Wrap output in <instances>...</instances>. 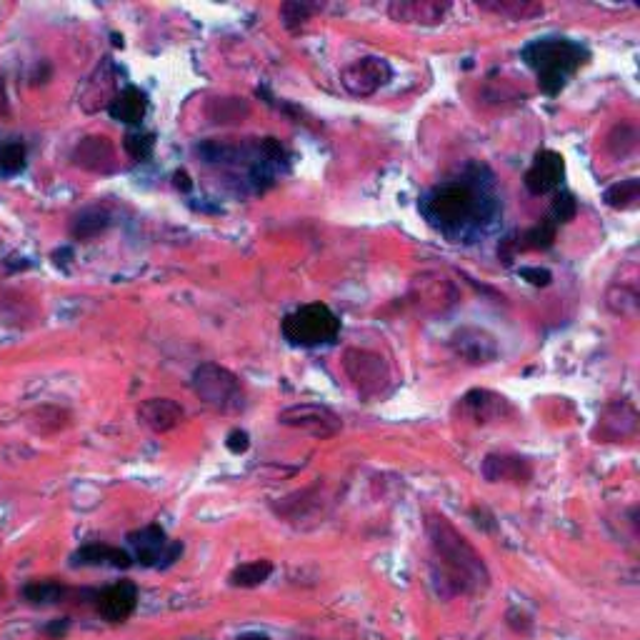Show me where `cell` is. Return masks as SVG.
Returning a JSON list of instances; mask_svg holds the SVG:
<instances>
[{"mask_svg": "<svg viewBox=\"0 0 640 640\" xmlns=\"http://www.w3.org/2000/svg\"><path fill=\"white\" fill-rule=\"evenodd\" d=\"M425 535H428L438 593H443L445 598H455V595L483 593L488 588V565L445 515L430 513L425 518Z\"/></svg>", "mask_w": 640, "mask_h": 640, "instance_id": "1", "label": "cell"}, {"mask_svg": "<svg viewBox=\"0 0 640 640\" xmlns=\"http://www.w3.org/2000/svg\"><path fill=\"white\" fill-rule=\"evenodd\" d=\"M520 58H523L525 65L535 73L540 90L553 98V95H558L560 90L568 85V80L588 63L590 53L585 45L578 43V40L553 35V38L530 40V43L520 50Z\"/></svg>", "mask_w": 640, "mask_h": 640, "instance_id": "2", "label": "cell"}, {"mask_svg": "<svg viewBox=\"0 0 640 640\" xmlns=\"http://www.w3.org/2000/svg\"><path fill=\"white\" fill-rule=\"evenodd\" d=\"M488 200L483 190L475 188L468 180H450L438 185L425 198L423 213L433 225H438L443 233H465L480 223L478 218L488 215Z\"/></svg>", "mask_w": 640, "mask_h": 640, "instance_id": "3", "label": "cell"}, {"mask_svg": "<svg viewBox=\"0 0 640 640\" xmlns=\"http://www.w3.org/2000/svg\"><path fill=\"white\" fill-rule=\"evenodd\" d=\"M193 393L208 408L223 415H240L248 408V393L233 370L218 363H200L193 370Z\"/></svg>", "mask_w": 640, "mask_h": 640, "instance_id": "4", "label": "cell"}, {"mask_svg": "<svg viewBox=\"0 0 640 640\" xmlns=\"http://www.w3.org/2000/svg\"><path fill=\"white\" fill-rule=\"evenodd\" d=\"M280 330L290 345L318 348V345H330L338 338L340 320L325 303H308L285 315Z\"/></svg>", "mask_w": 640, "mask_h": 640, "instance_id": "5", "label": "cell"}, {"mask_svg": "<svg viewBox=\"0 0 640 640\" xmlns=\"http://www.w3.org/2000/svg\"><path fill=\"white\" fill-rule=\"evenodd\" d=\"M343 370L350 383L355 385L363 398L373 400L388 393L390 388V368L383 355L365 348H348L343 353Z\"/></svg>", "mask_w": 640, "mask_h": 640, "instance_id": "6", "label": "cell"}, {"mask_svg": "<svg viewBox=\"0 0 640 640\" xmlns=\"http://www.w3.org/2000/svg\"><path fill=\"white\" fill-rule=\"evenodd\" d=\"M278 423L285 425V428H295L303 430V433L313 435V438L325 440L333 438V435L340 433L343 428V420H340L338 413H333L330 408L318 403H295L290 408L280 410Z\"/></svg>", "mask_w": 640, "mask_h": 640, "instance_id": "7", "label": "cell"}, {"mask_svg": "<svg viewBox=\"0 0 640 640\" xmlns=\"http://www.w3.org/2000/svg\"><path fill=\"white\" fill-rule=\"evenodd\" d=\"M390 78H393V68H390L388 60L378 58V55H365V58L353 60L340 70V83L353 98H370Z\"/></svg>", "mask_w": 640, "mask_h": 640, "instance_id": "8", "label": "cell"}, {"mask_svg": "<svg viewBox=\"0 0 640 640\" xmlns=\"http://www.w3.org/2000/svg\"><path fill=\"white\" fill-rule=\"evenodd\" d=\"M128 545L133 548V560H138L145 568H160V565H170L183 555V545L170 543L165 530L160 525H145V528L135 530L128 535Z\"/></svg>", "mask_w": 640, "mask_h": 640, "instance_id": "9", "label": "cell"}, {"mask_svg": "<svg viewBox=\"0 0 640 640\" xmlns=\"http://www.w3.org/2000/svg\"><path fill=\"white\" fill-rule=\"evenodd\" d=\"M450 350L470 365H488L500 355V345L493 333L475 325H463L448 340Z\"/></svg>", "mask_w": 640, "mask_h": 640, "instance_id": "10", "label": "cell"}, {"mask_svg": "<svg viewBox=\"0 0 640 640\" xmlns=\"http://www.w3.org/2000/svg\"><path fill=\"white\" fill-rule=\"evenodd\" d=\"M70 160H73L75 168L95 175H108L118 168L115 145L113 140L105 138V135H85V138L78 140V145L73 148Z\"/></svg>", "mask_w": 640, "mask_h": 640, "instance_id": "11", "label": "cell"}, {"mask_svg": "<svg viewBox=\"0 0 640 640\" xmlns=\"http://www.w3.org/2000/svg\"><path fill=\"white\" fill-rule=\"evenodd\" d=\"M635 430H638V410L625 400H615L600 410L593 435L600 443H618V440L633 438Z\"/></svg>", "mask_w": 640, "mask_h": 640, "instance_id": "12", "label": "cell"}, {"mask_svg": "<svg viewBox=\"0 0 640 640\" xmlns=\"http://www.w3.org/2000/svg\"><path fill=\"white\" fill-rule=\"evenodd\" d=\"M565 178V160L563 155L555 153V150H538L530 163V168L525 170V188L533 195H548L553 190L560 188Z\"/></svg>", "mask_w": 640, "mask_h": 640, "instance_id": "13", "label": "cell"}, {"mask_svg": "<svg viewBox=\"0 0 640 640\" xmlns=\"http://www.w3.org/2000/svg\"><path fill=\"white\" fill-rule=\"evenodd\" d=\"M135 605H138V585L133 580H118L100 590L95 598V608L108 623H125L135 613Z\"/></svg>", "mask_w": 640, "mask_h": 640, "instance_id": "14", "label": "cell"}, {"mask_svg": "<svg viewBox=\"0 0 640 640\" xmlns=\"http://www.w3.org/2000/svg\"><path fill=\"white\" fill-rule=\"evenodd\" d=\"M115 78H118V68L113 65V60L105 58L103 63L93 70L88 83H85L83 93H80V108H83L85 113H95V110L100 108H108V105L113 103L115 95H118V83H115Z\"/></svg>", "mask_w": 640, "mask_h": 640, "instance_id": "15", "label": "cell"}, {"mask_svg": "<svg viewBox=\"0 0 640 640\" xmlns=\"http://www.w3.org/2000/svg\"><path fill=\"white\" fill-rule=\"evenodd\" d=\"M415 303L430 313H443V310L453 308L458 300V290H455L453 280L438 273H423L413 285Z\"/></svg>", "mask_w": 640, "mask_h": 640, "instance_id": "16", "label": "cell"}, {"mask_svg": "<svg viewBox=\"0 0 640 640\" xmlns=\"http://www.w3.org/2000/svg\"><path fill=\"white\" fill-rule=\"evenodd\" d=\"M458 410L465 418L480 425L493 423V420H500L505 418V415L513 413L508 398L493 393V390H470V393H465L463 398H460Z\"/></svg>", "mask_w": 640, "mask_h": 640, "instance_id": "17", "label": "cell"}, {"mask_svg": "<svg viewBox=\"0 0 640 640\" xmlns=\"http://www.w3.org/2000/svg\"><path fill=\"white\" fill-rule=\"evenodd\" d=\"M480 473L488 483H515L525 485L533 478V465L528 458L510 453H490L485 455Z\"/></svg>", "mask_w": 640, "mask_h": 640, "instance_id": "18", "label": "cell"}, {"mask_svg": "<svg viewBox=\"0 0 640 640\" xmlns=\"http://www.w3.org/2000/svg\"><path fill=\"white\" fill-rule=\"evenodd\" d=\"M185 418L183 405L173 398H145L138 405V423L153 433H170L178 428Z\"/></svg>", "mask_w": 640, "mask_h": 640, "instance_id": "19", "label": "cell"}, {"mask_svg": "<svg viewBox=\"0 0 640 640\" xmlns=\"http://www.w3.org/2000/svg\"><path fill=\"white\" fill-rule=\"evenodd\" d=\"M73 423V413L65 405L58 403H40L25 413V428L38 438H53L63 433Z\"/></svg>", "mask_w": 640, "mask_h": 640, "instance_id": "20", "label": "cell"}, {"mask_svg": "<svg viewBox=\"0 0 640 640\" xmlns=\"http://www.w3.org/2000/svg\"><path fill=\"white\" fill-rule=\"evenodd\" d=\"M450 3H438V0H393L388 5V15L398 23L413 25H435L448 13Z\"/></svg>", "mask_w": 640, "mask_h": 640, "instance_id": "21", "label": "cell"}, {"mask_svg": "<svg viewBox=\"0 0 640 640\" xmlns=\"http://www.w3.org/2000/svg\"><path fill=\"white\" fill-rule=\"evenodd\" d=\"M70 565H75V568H103V565H110V568H130L133 565V555L128 550L113 548L108 543H88L75 550L73 558H70Z\"/></svg>", "mask_w": 640, "mask_h": 640, "instance_id": "22", "label": "cell"}, {"mask_svg": "<svg viewBox=\"0 0 640 640\" xmlns=\"http://www.w3.org/2000/svg\"><path fill=\"white\" fill-rule=\"evenodd\" d=\"M150 108V100L145 90H140L138 85H125L123 90H118V95L113 98V103L108 105L110 118L118 120L125 125H140L143 123L145 113Z\"/></svg>", "mask_w": 640, "mask_h": 640, "instance_id": "23", "label": "cell"}, {"mask_svg": "<svg viewBox=\"0 0 640 640\" xmlns=\"http://www.w3.org/2000/svg\"><path fill=\"white\" fill-rule=\"evenodd\" d=\"M605 305H608L610 313L623 315V318H635L640 308L638 273L630 280H613L608 293H605Z\"/></svg>", "mask_w": 640, "mask_h": 640, "instance_id": "24", "label": "cell"}, {"mask_svg": "<svg viewBox=\"0 0 640 640\" xmlns=\"http://www.w3.org/2000/svg\"><path fill=\"white\" fill-rule=\"evenodd\" d=\"M108 228H110L108 210L95 208L93 205V208H85L75 215L73 223H70V235H73L75 240H80V243H88V240L103 235Z\"/></svg>", "mask_w": 640, "mask_h": 640, "instance_id": "25", "label": "cell"}, {"mask_svg": "<svg viewBox=\"0 0 640 640\" xmlns=\"http://www.w3.org/2000/svg\"><path fill=\"white\" fill-rule=\"evenodd\" d=\"M555 235H558V225L550 218H543L533 228L523 230V233L513 235L515 253H530V250H548L553 245Z\"/></svg>", "mask_w": 640, "mask_h": 640, "instance_id": "26", "label": "cell"}, {"mask_svg": "<svg viewBox=\"0 0 640 640\" xmlns=\"http://www.w3.org/2000/svg\"><path fill=\"white\" fill-rule=\"evenodd\" d=\"M270 573H273L270 560H248V563H240L238 568H233V573L228 575V583L233 588H258L270 578Z\"/></svg>", "mask_w": 640, "mask_h": 640, "instance_id": "27", "label": "cell"}, {"mask_svg": "<svg viewBox=\"0 0 640 640\" xmlns=\"http://www.w3.org/2000/svg\"><path fill=\"white\" fill-rule=\"evenodd\" d=\"M320 485H313V488H305L298 490V493L288 495V498L280 500V505L275 508V513L283 515L288 520H298L308 515L310 508H318V500H320Z\"/></svg>", "mask_w": 640, "mask_h": 640, "instance_id": "28", "label": "cell"}, {"mask_svg": "<svg viewBox=\"0 0 640 640\" xmlns=\"http://www.w3.org/2000/svg\"><path fill=\"white\" fill-rule=\"evenodd\" d=\"M605 205L615 210H633L640 203V180L638 178H625L620 183L610 185L603 193Z\"/></svg>", "mask_w": 640, "mask_h": 640, "instance_id": "29", "label": "cell"}, {"mask_svg": "<svg viewBox=\"0 0 640 640\" xmlns=\"http://www.w3.org/2000/svg\"><path fill=\"white\" fill-rule=\"evenodd\" d=\"M480 8L488 10V13L495 15H505V18H515V20H528L533 15L543 13V5L540 3H530V0H483L478 3Z\"/></svg>", "mask_w": 640, "mask_h": 640, "instance_id": "30", "label": "cell"}, {"mask_svg": "<svg viewBox=\"0 0 640 640\" xmlns=\"http://www.w3.org/2000/svg\"><path fill=\"white\" fill-rule=\"evenodd\" d=\"M65 595H68V588L58 580H33L23 588V598L30 605H55L65 600Z\"/></svg>", "mask_w": 640, "mask_h": 640, "instance_id": "31", "label": "cell"}, {"mask_svg": "<svg viewBox=\"0 0 640 640\" xmlns=\"http://www.w3.org/2000/svg\"><path fill=\"white\" fill-rule=\"evenodd\" d=\"M320 10L318 3H305V0H288V3L280 5V20H283L285 30L290 33H298L303 25H308V20L313 18Z\"/></svg>", "mask_w": 640, "mask_h": 640, "instance_id": "32", "label": "cell"}, {"mask_svg": "<svg viewBox=\"0 0 640 640\" xmlns=\"http://www.w3.org/2000/svg\"><path fill=\"white\" fill-rule=\"evenodd\" d=\"M25 163H28V150L20 140H10V143L0 145V175L3 178H13V175L23 173Z\"/></svg>", "mask_w": 640, "mask_h": 640, "instance_id": "33", "label": "cell"}, {"mask_svg": "<svg viewBox=\"0 0 640 640\" xmlns=\"http://www.w3.org/2000/svg\"><path fill=\"white\" fill-rule=\"evenodd\" d=\"M123 150L138 163H145L155 150V135L148 130H130L123 138Z\"/></svg>", "mask_w": 640, "mask_h": 640, "instance_id": "34", "label": "cell"}, {"mask_svg": "<svg viewBox=\"0 0 640 640\" xmlns=\"http://www.w3.org/2000/svg\"><path fill=\"white\" fill-rule=\"evenodd\" d=\"M635 143H638V133L630 123L615 125V133L608 135V153L613 158H625L628 153H633Z\"/></svg>", "mask_w": 640, "mask_h": 640, "instance_id": "35", "label": "cell"}, {"mask_svg": "<svg viewBox=\"0 0 640 640\" xmlns=\"http://www.w3.org/2000/svg\"><path fill=\"white\" fill-rule=\"evenodd\" d=\"M575 215H578V200H575V195L568 193V190H560V193H555L553 203H550L548 218L553 220L555 225H563V223H570Z\"/></svg>", "mask_w": 640, "mask_h": 640, "instance_id": "36", "label": "cell"}, {"mask_svg": "<svg viewBox=\"0 0 640 640\" xmlns=\"http://www.w3.org/2000/svg\"><path fill=\"white\" fill-rule=\"evenodd\" d=\"M518 275L523 280H528L530 285H535V288H545L553 280V273L548 268H538V265H525V268L518 270Z\"/></svg>", "mask_w": 640, "mask_h": 640, "instance_id": "37", "label": "cell"}, {"mask_svg": "<svg viewBox=\"0 0 640 640\" xmlns=\"http://www.w3.org/2000/svg\"><path fill=\"white\" fill-rule=\"evenodd\" d=\"M225 448H228L233 455L245 453V450L250 448V435L245 433V430L233 428V430H230V433H228V438H225Z\"/></svg>", "mask_w": 640, "mask_h": 640, "instance_id": "38", "label": "cell"}, {"mask_svg": "<svg viewBox=\"0 0 640 640\" xmlns=\"http://www.w3.org/2000/svg\"><path fill=\"white\" fill-rule=\"evenodd\" d=\"M173 185L180 190V193H190V190H193V180H190V175L185 173V170H175Z\"/></svg>", "mask_w": 640, "mask_h": 640, "instance_id": "39", "label": "cell"}, {"mask_svg": "<svg viewBox=\"0 0 640 640\" xmlns=\"http://www.w3.org/2000/svg\"><path fill=\"white\" fill-rule=\"evenodd\" d=\"M45 633L50 635V640H60V638H63L65 633H68V623H63V625L55 623L53 628H48V630H45Z\"/></svg>", "mask_w": 640, "mask_h": 640, "instance_id": "40", "label": "cell"}, {"mask_svg": "<svg viewBox=\"0 0 640 640\" xmlns=\"http://www.w3.org/2000/svg\"><path fill=\"white\" fill-rule=\"evenodd\" d=\"M238 640H270L268 635H260V633H245V635H240Z\"/></svg>", "mask_w": 640, "mask_h": 640, "instance_id": "41", "label": "cell"}]
</instances>
